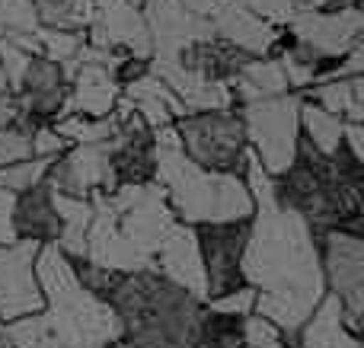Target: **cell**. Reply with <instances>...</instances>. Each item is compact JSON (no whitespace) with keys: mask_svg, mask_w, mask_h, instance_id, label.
I'll return each mask as SVG.
<instances>
[{"mask_svg":"<svg viewBox=\"0 0 364 348\" xmlns=\"http://www.w3.org/2000/svg\"><path fill=\"white\" fill-rule=\"evenodd\" d=\"M243 275L252 288H262L252 313H262L278 330H301L326 291L310 224L282 205H265L252 214Z\"/></svg>","mask_w":364,"mask_h":348,"instance_id":"1","label":"cell"},{"mask_svg":"<svg viewBox=\"0 0 364 348\" xmlns=\"http://www.w3.org/2000/svg\"><path fill=\"white\" fill-rule=\"evenodd\" d=\"M109 304L125 342L138 348H198L205 300L157 268L125 272Z\"/></svg>","mask_w":364,"mask_h":348,"instance_id":"2","label":"cell"},{"mask_svg":"<svg viewBox=\"0 0 364 348\" xmlns=\"http://www.w3.org/2000/svg\"><path fill=\"white\" fill-rule=\"evenodd\" d=\"M275 205L291 208L310 227H339L342 221L364 214L361 183H348L333 166V157L323 153L304 131H297L294 157L282 173L272 176Z\"/></svg>","mask_w":364,"mask_h":348,"instance_id":"3","label":"cell"},{"mask_svg":"<svg viewBox=\"0 0 364 348\" xmlns=\"http://www.w3.org/2000/svg\"><path fill=\"white\" fill-rule=\"evenodd\" d=\"M157 183L173 208L176 221H227V217H252L256 205L237 173H214L192 163L182 153L179 141L164 144L157 141Z\"/></svg>","mask_w":364,"mask_h":348,"instance_id":"4","label":"cell"},{"mask_svg":"<svg viewBox=\"0 0 364 348\" xmlns=\"http://www.w3.org/2000/svg\"><path fill=\"white\" fill-rule=\"evenodd\" d=\"M173 125H176L182 153L192 163L214 173H237V176H243L250 141H246L240 106L188 109Z\"/></svg>","mask_w":364,"mask_h":348,"instance_id":"5","label":"cell"},{"mask_svg":"<svg viewBox=\"0 0 364 348\" xmlns=\"http://www.w3.org/2000/svg\"><path fill=\"white\" fill-rule=\"evenodd\" d=\"M316 256H320L323 281L329 294L342 300V323L352 336H361V304H364V236L339 227H310Z\"/></svg>","mask_w":364,"mask_h":348,"instance_id":"6","label":"cell"},{"mask_svg":"<svg viewBox=\"0 0 364 348\" xmlns=\"http://www.w3.org/2000/svg\"><path fill=\"white\" fill-rule=\"evenodd\" d=\"M297 106H301V96L294 89L278 96H262V99H252L240 106L246 141H250L252 153L259 157V163L272 176L282 173L291 163V157H294L297 131H301Z\"/></svg>","mask_w":364,"mask_h":348,"instance_id":"7","label":"cell"},{"mask_svg":"<svg viewBox=\"0 0 364 348\" xmlns=\"http://www.w3.org/2000/svg\"><path fill=\"white\" fill-rule=\"evenodd\" d=\"M195 243L205 272V300L250 285L243 275V253L252 230V217H227V221L192 224Z\"/></svg>","mask_w":364,"mask_h":348,"instance_id":"8","label":"cell"},{"mask_svg":"<svg viewBox=\"0 0 364 348\" xmlns=\"http://www.w3.org/2000/svg\"><path fill=\"white\" fill-rule=\"evenodd\" d=\"M48 185L70 198H96L115 192V176L109 166V141L96 144H70L48 163Z\"/></svg>","mask_w":364,"mask_h":348,"instance_id":"9","label":"cell"},{"mask_svg":"<svg viewBox=\"0 0 364 348\" xmlns=\"http://www.w3.org/2000/svg\"><path fill=\"white\" fill-rule=\"evenodd\" d=\"M42 243L13 240L0 243V317L16 320L45 310V298L36 281V253Z\"/></svg>","mask_w":364,"mask_h":348,"instance_id":"10","label":"cell"},{"mask_svg":"<svg viewBox=\"0 0 364 348\" xmlns=\"http://www.w3.org/2000/svg\"><path fill=\"white\" fill-rule=\"evenodd\" d=\"M10 227L16 240L58 243V236H61V214H58L55 189L48 185V179H38L29 189L13 195Z\"/></svg>","mask_w":364,"mask_h":348,"instance_id":"11","label":"cell"},{"mask_svg":"<svg viewBox=\"0 0 364 348\" xmlns=\"http://www.w3.org/2000/svg\"><path fill=\"white\" fill-rule=\"evenodd\" d=\"M151 268H157L166 278L179 281L182 288H188L192 294H198L205 300V272H201V256H198L192 224L176 221L166 230V236L160 240L157 253L151 259Z\"/></svg>","mask_w":364,"mask_h":348,"instance_id":"12","label":"cell"},{"mask_svg":"<svg viewBox=\"0 0 364 348\" xmlns=\"http://www.w3.org/2000/svg\"><path fill=\"white\" fill-rule=\"evenodd\" d=\"M211 13H214V36L227 38V42H233L237 48L250 51V55H256V58L269 55L272 42H275L278 29H282V26L256 16L252 10H246V6L237 4V0L214 4Z\"/></svg>","mask_w":364,"mask_h":348,"instance_id":"13","label":"cell"},{"mask_svg":"<svg viewBox=\"0 0 364 348\" xmlns=\"http://www.w3.org/2000/svg\"><path fill=\"white\" fill-rule=\"evenodd\" d=\"M119 96H122V87L115 83L112 70L106 64L80 61V70L70 77V93H68V109L64 112L106 119V115H112Z\"/></svg>","mask_w":364,"mask_h":348,"instance_id":"14","label":"cell"},{"mask_svg":"<svg viewBox=\"0 0 364 348\" xmlns=\"http://www.w3.org/2000/svg\"><path fill=\"white\" fill-rule=\"evenodd\" d=\"M297 96L320 102L326 112H333L342 121H361L364 119V87L361 74L352 77H333V80L314 83V87L297 89Z\"/></svg>","mask_w":364,"mask_h":348,"instance_id":"15","label":"cell"},{"mask_svg":"<svg viewBox=\"0 0 364 348\" xmlns=\"http://www.w3.org/2000/svg\"><path fill=\"white\" fill-rule=\"evenodd\" d=\"M246 317L214 310L205 304L198 326V348H246Z\"/></svg>","mask_w":364,"mask_h":348,"instance_id":"16","label":"cell"},{"mask_svg":"<svg viewBox=\"0 0 364 348\" xmlns=\"http://www.w3.org/2000/svg\"><path fill=\"white\" fill-rule=\"evenodd\" d=\"M297 119H301V131L320 147L323 153H333L336 147L342 144V131H346V121L336 119L333 112L320 106L314 99H304L301 96V106H297Z\"/></svg>","mask_w":364,"mask_h":348,"instance_id":"17","label":"cell"},{"mask_svg":"<svg viewBox=\"0 0 364 348\" xmlns=\"http://www.w3.org/2000/svg\"><path fill=\"white\" fill-rule=\"evenodd\" d=\"M68 266H70V272H74L77 285H80L87 294L100 298V300L112 298L115 288H119L122 278H125V272H122V268L102 266V262L90 259V256H68Z\"/></svg>","mask_w":364,"mask_h":348,"instance_id":"18","label":"cell"},{"mask_svg":"<svg viewBox=\"0 0 364 348\" xmlns=\"http://www.w3.org/2000/svg\"><path fill=\"white\" fill-rule=\"evenodd\" d=\"M205 304L214 307V310L240 313V317H246V313L256 310V288H252V285H243V288H237V291H227V294H220V298L205 300Z\"/></svg>","mask_w":364,"mask_h":348,"instance_id":"19","label":"cell"},{"mask_svg":"<svg viewBox=\"0 0 364 348\" xmlns=\"http://www.w3.org/2000/svg\"><path fill=\"white\" fill-rule=\"evenodd\" d=\"M237 4H243L246 10H252L256 16L269 19V23H275V26H284L297 10L294 0H237Z\"/></svg>","mask_w":364,"mask_h":348,"instance_id":"20","label":"cell"},{"mask_svg":"<svg viewBox=\"0 0 364 348\" xmlns=\"http://www.w3.org/2000/svg\"><path fill=\"white\" fill-rule=\"evenodd\" d=\"M10 211H13V192L0 185V243H13V227H10Z\"/></svg>","mask_w":364,"mask_h":348,"instance_id":"21","label":"cell"}]
</instances>
